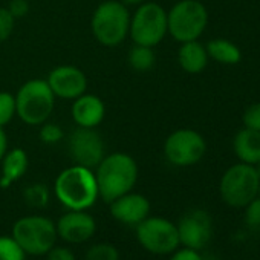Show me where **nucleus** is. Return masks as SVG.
<instances>
[{"instance_id": "obj_20", "label": "nucleus", "mask_w": 260, "mask_h": 260, "mask_svg": "<svg viewBox=\"0 0 260 260\" xmlns=\"http://www.w3.org/2000/svg\"><path fill=\"white\" fill-rule=\"evenodd\" d=\"M210 58L216 60L220 64H237L242 60V52L237 45L225 39L210 40L205 46Z\"/></svg>"}, {"instance_id": "obj_29", "label": "nucleus", "mask_w": 260, "mask_h": 260, "mask_svg": "<svg viewBox=\"0 0 260 260\" xmlns=\"http://www.w3.org/2000/svg\"><path fill=\"white\" fill-rule=\"evenodd\" d=\"M245 223L251 228L260 226V198H254L245 207Z\"/></svg>"}, {"instance_id": "obj_7", "label": "nucleus", "mask_w": 260, "mask_h": 260, "mask_svg": "<svg viewBox=\"0 0 260 260\" xmlns=\"http://www.w3.org/2000/svg\"><path fill=\"white\" fill-rule=\"evenodd\" d=\"M260 178L255 166L239 162L231 166L220 178L219 191L222 201L234 208H243L257 198Z\"/></svg>"}, {"instance_id": "obj_27", "label": "nucleus", "mask_w": 260, "mask_h": 260, "mask_svg": "<svg viewBox=\"0 0 260 260\" xmlns=\"http://www.w3.org/2000/svg\"><path fill=\"white\" fill-rule=\"evenodd\" d=\"M14 26H16V19L7 10V7L5 8L0 7V43L7 42L13 36Z\"/></svg>"}, {"instance_id": "obj_32", "label": "nucleus", "mask_w": 260, "mask_h": 260, "mask_svg": "<svg viewBox=\"0 0 260 260\" xmlns=\"http://www.w3.org/2000/svg\"><path fill=\"white\" fill-rule=\"evenodd\" d=\"M46 260H77L74 252L69 248H52L48 254H46Z\"/></svg>"}, {"instance_id": "obj_8", "label": "nucleus", "mask_w": 260, "mask_h": 260, "mask_svg": "<svg viewBox=\"0 0 260 260\" xmlns=\"http://www.w3.org/2000/svg\"><path fill=\"white\" fill-rule=\"evenodd\" d=\"M13 237L26 254H48L58 237L55 223L45 216H26L13 226Z\"/></svg>"}, {"instance_id": "obj_36", "label": "nucleus", "mask_w": 260, "mask_h": 260, "mask_svg": "<svg viewBox=\"0 0 260 260\" xmlns=\"http://www.w3.org/2000/svg\"><path fill=\"white\" fill-rule=\"evenodd\" d=\"M257 196L260 198V185H258V193H257Z\"/></svg>"}, {"instance_id": "obj_12", "label": "nucleus", "mask_w": 260, "mask_h": 260, "mask_svg": "<svg viewBox=\"0 0 260 260\" xmlns=\"http://www.w3.org/2000/svg\"><path fill=\"white\" fill-rule=\"evenodd\" d=\"M49 84L55 98L75 100L87 90V77L86 74L72 64H61L54 68L45 78Z\"/></svg>"}, {"instance_id": "obj_2", "label": "nucleus", "mask_w": 260, "mask_h": 260, "mask_svg": "<svg viewBox=\"0 0 260 260\" xmlns=\"http://www.w3.org/2000/svg\"><path fill=\"white\" fill-rule=\"evenodd\" d=\"M54 193L58 202L68 210L90 208L100 198L95 172L77 164L61 170L55 178Z\"/></svg>"}, {"instance_id": "obj_34", "label": "nucleus", "mask_w": 260, "mask_h": 260, "mask_svg": "<svg viewBox=\"0 0 260 260\" xmlns=\"http://www.w3.org/2000/svg\"><path fill=\"white\" fill-rule=\"evenodd\" d=\"M121 2H122L125 7H138V5L147 2V0H121Z\"/></svg>"}, {"instance_id": "obj_6", "label": "nucleus", "mask_w": 260, "mask_h": 260, "mask_svg": "<svg viewBox=\"0 0 260 260\" xmlns=\"http://www.w3.org/2000/svg\"><path fill=\"white\" fill-rule=\"evenodd\" d=\"M208 25V11L199 0H179L167 13L169 34L179 43L198 40Z\"/></svg>"}, {"instance_id": "obj_13", "label": "nucleus", "mask_w": 260, "mask_h": 260, "mask_svg": "<svg viewBox=\"0 0 260 260\" xmlns=\"http://www.w3.org/2000/svg\"><path fill=\"white\" fill-rule=\"evenodd\" d=\"M176 226L179 234V243L198 251L208 245L213 234L211 217L204 210H191L185 213Z\"/></svg>"}, {"instance_id": "obj_21", "label": "nucleus", "mask_w": 260, "mask_h": 260, "mask_svg": "<svg viewBox=\"0 0 260 260\" xmlns=\"http://www.w3.org/2000/svg\"><path fill=\"white\" fill-rule=\"evenodd\" d=\"M127 63L135 72H147V71L153 69L155 63H156L155 48L134 45L132 49L128 51Z\"/></svg>"}, {"instance_id": "obj_4", "label": "nucleus", "mask_w": 260, "mask_h": 260, "mask_svg": "<svg viewBox=\"0 0 260 260\" xmlns=\"http://www.w3.org/2000/svg\"><path fill=\"white\" fill-rule=\"evenodd\" d=\"M16 96V116L28 125H42L49 121L54 107L55 95L43 78H32L23 83Z\"/></svg>"}, {"instance_id": "obj_33", "label": "nucleus", "mask_w": 260, "mask_h": 260, "mask_svg": "<svg viewBox=\"0 0 260 260\" xmlns=\"http://www.w3.org/2000/svg\"><path fill=\"white\" fill-rule=\"evenodd\" d=\"M8 152V137L5 132V127H0V161Z\"/></svg>"}, {"instance_id": "obj_22", "label": "nucleus", "mask_w": 260, "mask_h": 260, "mask_svg": "<svg viewBox=\"0 0 260 260\" xmlns=\"http://www.w3.org/2000/svg\"><path fill=\"white\" fill-rule=\"evenodd\" d=\"M26 252L11 236H0V260H25Z\"/></svg>"}, {"instance_id": "obj_23", "label": "nucleus", "mask_w": 260, "mask_h": 260, "mask_svg": "<svg viewBox=\"0 0 260 260\" xmlns=\"http://www.w3.org/2000/svg\"><path fill=\"white\" fill-rule=\"evenodd\" d=\"M23 196L31 207L43 208L49 202V188L45 184H32L28 188H25Z\"/></svg>"}, {"instance_id": "obj_1", "label": "nucleus", "mask_w": 260, "mask_h": 260, "mask_svg": "<svg viewBox=\"0 0 260 260\" xmlns=\"http://www.w3.org/2000/svg\"><path fill=\"white\" fill-rule=\"evenodd\" d=\"M95 179L98 196L110 204L113 199L134 190L138 181V164L124 152L104 155L101 162L95 167Z\"/></svg>"}, {"instance_id": "obj_30", "label": "nucleus", "mask_w": 260, "mask_h": 260, "mask_svg": "<svg viewBox=\"0 0 260 260\" xmlns=\"http://www.w3.org/2000/svg\"><path fill=\"white\" fill-rule=\"evenodd\" d=\"M7 10L11 13V16L16 20L22 19L29 13V2H28V0H11L10 5L7 7Z\"/></svg>"}, {"instance_id": "obj_35", "label": "nucleus", "mask_w": 260, "mask_h": 260, "mask_svg": "<svg viewBox=\"0 0 260 260\" xmlns=\"http://www.w3.org/2000/svg\"><path fill=\"white\" fill-rule=\"evenodd\" d=\"M255 170H257V175H258V178H260V162L255 164Z\"/></svg>"}, {"instance_id": "obj_15", "label": "nucleus", "mask_w": 260, "mask_h": 260, "mask_svg": "<svg viewBox=\"0 0 260 260\" xmlns=\"http://www.w3.org/2000/svg\"><path fill=\"white\" fill-rule=\"evenodd\" d=\"M110 214L115 220L125 225H138L150 213V202L144 194L128 191L110 204Z\"/></svg>"}, {"instance_id": "obj_25", "label": "nucleus", "mask_w": 260, "mask_h": 260, "mask_svg": "<svg viewBox=\"0 0 260 260\" xmlns=\"http://www.w3.org/2000/svg\"><path fill=\"white\" fill-rule=\"evenodd\" d=\"M86 260H119V252L110 243H96L87 249Z\"/></svg>"}, {"instance_id": "obj_24", "label": "nucleus", "mask_w": 260, "mask_h": 260, "mask_svg": "<svg viewBox=\"0 0 260 260\" xmlns=\"http://www.w3.org/2000/svg\"><path fill=\"white\" fill-rule=\"evenodd\" d=\"M16 116V96L11 92H0V127L8 125Z\"/></svg>"}, {"instance_id": "obj_18", "label": "nucleus", "mask_w": 260, "mask_h": 260, "mask_svg": "<svg viewBox=\"0 0 260 260\" xmlns=\"http://www.w3.org/2000/svg\"><path fill=\"white\" fill-rule=\"evenodd\" d=\"M233 149L240 162L255 166L260 162V132L251 128H242L236 134Z\"/></svg>"}, {"instance_id": "obj_10", "label": "nucleus", "mask_w": 260, "mask_h": 260, "mask_svg": "<svg viewBox=\"0 0 260 260\" xmlns=\"http://www.w3.org/2000/svg\"><path fill=\"white\" fill-rule=\"evenodd\" d=\"M137 237L144 249L152 254L166 255L178 249V226L164 217H146L137 225Z\"/></svg>"}, {"instance_id": "obj_26", "label": "nucleus", "mask_w": 260, "mask_h": 260, "mask_svg": "<svg viewBox=\"0 0 260 260\" xmlns=\"http://www.w3.org/2000/svg\"><path fill=\"white\" fill-rule=\"evenodd\" d=\"M39 138H40V141H42L43 144L52 146V144L60 143V141L64 138V132H63V128H61L58 124L46 121V122H43V124L40 125Z\"/></svg>"}, {"instance_id": "obj_19", "label": "nucleus", "mask_w": 260, "mask_h": 260, "mask_svg": "<svg viewBox=\"0 0 260 260\" xmlns=\"http://www.w3.org/2000/svg\"><path fill=\"white\" fill-rule=\"evenodd\" d=\"M208 58L205 46L198 40L181 43L178 51V63L187 74H201L207 68Z\"/></svg>"}, {"instance_id": "obj_3", "label": "nucleus", "mask_w": 260, "mask_h": 260, "mask_svg": "<svg viewBox=\"0 0 260 260\" xmlns=\"http://www.w3.org/2000/svg\"><path fill=\"white\" fill-rule=\"evenodd\" d=\"M130 13L121 0H106L100 4L90 19L93 39L106 46L115 48L128 37Z\"/></svg>"}, {"instance_id": "obj_5", "label": "nucleus", "mask_w": 260, "mask_h": 260, "mask_svg": "<svg viewBox=\"0 0 260 260\" xmlns=\"http://www.w3.org/2000/svg\"><path fill=\"white\" fill-rule=\"evenodd\" d=\"M169 34L167 11L156 2H144L130 14L128 37L134 45L155 48Z\"/></svg>"}, {"instance_id": "obj_31", "label": "nucleus", "mask_w": 260, "mask_h": 260, "mask_svg": "<svg viewBox=\"0 0 260 260\" xmlns=\"http://www.w3.org/2000/svg\"><path fill=\"white\" fill-rule=\"evenodd\" d=\"M170 260H202V255L199 254L198 249H191V248H181V249H175L172 252Z\"/></svg>"}, {"instance_id": "obj_11", "label": "nucleus", "mask_w": 260, "mask_h": 260, "mask_svg": "<svg viewBox=\"0 0 260 260\" xmlns=\"http://www.w3.org/2000/svg\"><path fill=\"white\" fill-rule=\"evenodd\" d=\"M68 152L74 164L95 169L104 158V141L96 128L77 127L68 138Z\"/></svg>"}, {"instance_id": "obj_9", "label": "nucleus", "mask_w": 260, "mask_h": 260, "mask_svg": "<svg viewBox=\"0 0 260 260\" xmlns=\"http://www.w3.org/2000/svg\"><path fill=\"white\" fill-rule=\"evenodd\" d=\"M207 152L205 138L193 128H178L164 141V156L176 167H191L198 164Z\"/></svg>"}, {"instance_id": "obj_16", "label": "nucleus", "mask_w": 260, "mask_h": 260, "mask_svg": "<svg viewBox=\"0 0 260 260\" xmlns=\"http://www.w3.org/2000/svg\"><path fill=\"white\" fill-rule=\"evenodd\" d=\"M71 115L77 127L96 128L106 116V104L98 95L84 92L74 100Z\"/></svg>"}, {"instance_id": "obj_28", "label": "nucleus", "mask_w": 260, "mask_h": 260, "mask_svg": "<svg viewBox=\"0 0 260 260\" xmlns=\"http://www.w3.org/2000/svg\"><path fill=\"white\" fill-rule=\"evenodd\" d=\"M242 121L246 128L260 132V103H254L249 107H246V110L243 112Z\"/></svg>"}, {"instance_id": "obj_17", "label": "nucleus", "mask_w": 260, "mask_h": 260, "mask_svg": "<svg viewBox=\"0 0 260 260\" xmlns=\"http://www.w3.org/2000/svg\"><path fill=\"white\" fill-rule=\"evenodd\" d=\"M0 164H2L0 188H8L25 176L28 166H29V158H28V153L22 147H14L5 153Z\"/></svg>"}, {"instance_id": "obj_14", "label": "nucleus", "mask_w": 260, "mask_h": 260, "mask_svg": "<svg viewBox=\"0 0 260 260\" xmlns=\"http://www.w3.org/2000/svg\"><path fill=\"white\" fill-rule=\"evenodd\" d=\"M57 234L68 243H83L89 240L96 230L95 219L86 210H69L55 223Z\"/></svg>"}]
</instances>
